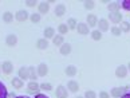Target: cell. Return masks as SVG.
Here are the masks:
<instances>
[{"label": "cell", "instance_id": "cell-5", "mask_svg": "<svg viewBox=\"0 0 130 98\" xmlns=\"http://www.w3.org/2000/svg\"><path fill=\"white\" fill-rule=\"evenodd\" d=\"M109 19H110L113 23H122V15L119 13V11H118V12H111V13L109 15Z\"/></svg>", "mask_w": 130, "mask_h": 98}, {"label": "cell", "instance_id": "cell-3", "mask_svg": "<svg viewBox=\"0 0 130 98\" xmlns=\"http://www.w3.org/2000/svg\"><path fill=\"white\" fill-rule=\"evenodd\" d=\"M76 31H78L79 34H82V35H86V34H89V26L87 23H78L76 24Z\"/></svg>", "mask_w": 130, "mask_h": 98}, {"label": "cell", "instance_id": "cell-43", "mask_svg": "<svg viewBox=\"0 0 130 98\" xmlns=\"http://www.w3.org/2000/svg\"><path fill=\"white\" fill-rule=\"evenodd\" d=\"M76 98H85V97H76Z\"/></svg>", "mask_w": 130, "mask_h": 98}, {"label": "cell", "instance_id": "cell-25", "mask_svg": "<svg viewBox=\"0 0 130 98\" xmlns=\"http://www.w3.org/2000/svg\"><path fill=\"white\" fill-rule=\"evenodd\" d=\"M12 86L15 87V89H20V87L23 86V81L20 79V78H13L12 79Z\"/></svg>", "mask_w": 130, "mask_h": 98}, {"label": "cell", "instance_id": "cell-17", "mask_svg": "<svg viewBox=\"0 0 130 98\" xmlns=\"http://www.w3.org/2000/svg\"><path fill=\"white\" fill-rule=\"evenodd\" d=\"M39 85H38V83L35 82V81H31V83H28V91L30 93H38V90H39Z\"/></svg>", "mask_w": 130, "mask_h": 98}, {"label": "cell", "instance_id": "cell-35", "mask_svg": "<svg viewBox=\"0 0 130 98\" xmlns=\"http://www.w3.org/2000/svg\"><path fill=\"white\" fill-rule=\"evenodd\" d=\"M111 32H113V35H115V36H119V35L122 34L121 28H118V27H113V28H111Z\"/></svg>", "mask_w": 130, "mask_h": 98}, {"label": "cell", "instance_id": "cell-39", "mask_svg": "<svg viewBox=\"0 0 130 98\" xmlns=\"http://www.w3.org/2000/svg\"><path fill=\"white\" fill-rule=\"evenodd\" d=\"M35 98H48L47 95H44V94H36V97Z\"/></svg>", "mask_w": 130, "mask_h": 98}, {"label": "cell", "instance_id": "cell-23", "mask_svg": "<svg viewBox=\"0 0 130 98\" xmlns=\"http://www.w3.org/2000/svg\"><path fill=\"white\" fill-rule=\"evenodd\" d=\"M3 20L6 22V23H11V22L13 20L12 12H4V13H3Z\"/></svg>", "mask_w": 130, "mask_h": 98}, {"label": "cell", "instance_id": "cell-15", "mask_svg": "<svg viewBox=\"0 0 130 98\" xmlns=\"http://www.w3.org/2000/svg\"><path fill=\"white\" fill-rule=\"evenodd\" d=\"M48 9H50V7H48V3H47V2L39 3V13H47V12H48Z\"/></svg>", "mask_w": 130, "mask_h": 98}, {"label": "cell", "instance_id": "cell-14", "mask_svg": "<svg viewBox=\"0 0 130 98\" xmlns=\"http://www.w3.org/2000/svg\"><path fill=\"white\" fill-rule=\"evenodd\" d=\"M67 87H69V90L73 91V93H76V91L79 90V85L75 81H70L69 83H67Z\"/></svg>", "mask_w": 130, "mask_h": 98}, {"label": "cell", "instance_id": "cell-34", "mask_svg": "<svg viewBox=\"0 0 130 98\" xmlns=\"http://www.w3.org/2000/svg\"><path fill=\"white\" fill-rule=\"evenodd\" d=\"M95 97H97V94L93 90H87L85 93V98H95Z\"/></svg>", "mask_w": 130, "mask_h": 98}, {"label": "cell", "instance_id": "cell-12", "mask_svg": "<svg viewBox=\"0 0 130 98\" xmlns=\"http://www.w3.org/2000/svg\"><path fill=\"white\" fill-rule=\"evenodd\" d=\"M97 23H98L97 16L93 15V13H90V15L87 16V26H90V27H95V26H97Z\"/></svg>", "mask_w": 130, "mask_h": 98}, {"label": "cell", "instance_id": "cell-42", "mask_svg": "<svg viewBox=\"0 0 130 98\" xmlns=\"http://www.w3.org/2000/svg\"><path fill=\"white\" fill-rule=\"evenodd\" d=\"M127 68H129V70H130V63H129V66H127Z\"/></svg>", "mask_w": 130, "mask_h": 98}, {"label": "cell", "instance_id": "cell-9", "mask_svg": "<svg viewBox=\"0 0 130 98\" xmlns=\"http://www.w3.org/2000/svg\"><path fill=\"white\" fill-rule=\"evenodd\" d=\"M123 93H125L123 87H114V89L110 91V94H111L113 97H115V98H118V97H122Z\"/></svg>", "mask_w": 130, "mask_h": 98}, {"label": "cell", "instance_id": "cell-1", "mask_svg": "<svg viewBox=\"0 0 130 98\" xmlns=\"http://www.w3.org/2000/svg\"><path fill=\"white\" fill-rule=\"evenodd\" d=\"M55 95L58 97V98H67V90H66V87L64 86H58L56 87V90H55Z\"/></svg>", "mask_w": 130, "mask_h": 98}, {"label": "cell", "instance_id": "cell-6", "mask_svg": "<svg viewBox=\"0 0 130 98\" xmlns=\"http://www.w3.org/2000/svg\"><path fill=\"white\" fill-rule=\"evenodd\" d=\"M12 68H13V66H12V63H11V62H8V61L3 62L2 70H3L4 74H11V73H12Z\"/></svg>", "mask_w": 130, "mask_h": 98}, {"label": "cell", "instance_id": "cell-33", "mask_svg": "<svg viewBox=\"0 0 130 98\" xmlns=\"http://www.w3.org/2000/svg\"><path fill=\"white\" fill-rule=\"evenodd\" d=\"M40 89L42 90H46V91H50V90H52V86H51V83H42Z\"/></svg>", "mask_w": 130, "mask_h": 98}, {"label": "cell", "instance_id": "cell-22", "mask_svg": "<svg viewBox=\"0 0 130 98\" xmlns=\"http://www.w3.org/2000/svg\"><path fill=\"white\" fill-rule=\"evenodd\" d=\"M54 35H55V30H54V28L48 27V28H46V30H44V38L46 39L54 38Z\"/></svg>", "mask_w": 130, "mask_h": 98}, {"label": "cell", "instance_id": "cell-30", "mask_svg": "<svg viewBox=\"0 0 130 98\" xmlns=\"http://www.w3.org/2000/svg\"><path fill=\"white\" fill-rule=\"evenodd\" d=\"M31 22L32 23H39L40 22V13H32L31 15Z\"/></svg>", "mask_w": 130, "mask_h": 98}, {"label": "cell", "instance_id": "cell-38", "mask_svg": "<svg viewBox=\"0 0 130 98\" xmlns=\"http://www.w3.org/2000/svg\"><path fill=\"white\" fill-rule=\"evenodd\" d=\"M99 98H109V93L101 91V93H99Z\"/></svg>", "mask_w": 130, "mask_h": 98}, {"label": "cell", "instance_id": "cell-19", "mask_svg": "<svg viewBox=\"0 0 130 98\" xmlns=\"http://www.w3.org/2000/svg\"><path fill=\"white\" fill-rule=\"evenodd\" d=\"M28 77H30L31 81H35L36 78H38V71H36V68L28 67Z\"/></svg>", "mask_w": 130, "mask_h": 98}, {"label": "cell", "instance_id": "cell-37", "mask_svg": "<svg viewBox=\"0 0 130 98\" xmlns=\"http://www.w3.org/2000/svg\"><path fill=\"white\" fill-rule=\"evenodd\" d=\"M26 4H27L28 7H35L36 6V2H35V0H28V2H26Z\"/></svg>", "mask_w": 130, "mask_h": 98}, {"label": "cell", "instance_id": "cell-11", "mask_svg": "<svg viewBox=\"0 0 130 98\" xmlns=\"http://www.w3.org/2000/svg\"><path fill=\"white\" fill-rule=\"evenodd\" d=\"M71 52V46L69 43H63V45L60 46V54L62 55H69Z\"/></svg>", "mask_w": 130, "mask_h": 98}, {"label": "cell", "instance_id": "cell-36", "mask_svg": "<svg viewBox=\"0 0 130 98\" xmlns=\"http://www.w3.org/2000/svg\"><path fill=\"white\" fill-rule=\"evenodd\" d=\"M94 6H95L94 2H90V0H89V2H85V7L87 8V9H93Z\"/></svg>", "mask_w": 130, "mask_h": 98}, {"label": "cell", "instance_id": "cell-13", "mask_svg": "<svg viewBox=\"0 0 130 98\" xmlns=\"http://www.w3.org/2000/svg\"><path fill=\"white\" fill-rule=\"evenodd\" d=\"M19 78L23 81V79H28V67H22L20 70H19Z\"/></svg>", "mask_w": 130, "mask_h": 98}, {"label": "cell", "instance_id": "cell-4", "mask_svg": "<svg viewBox=\"0 0 130 98\" xmlns=\"http://www.w3.org/2000/svg\"><path fill=\"white\" fill-rule=\"evenodd\" d=\"M27 18H28V12L24 11V9L18 11L16 15H15V19H16L18 22H24V20H27Z\"/></svg>", "mask_w": 130, "mask_h": 98}, {"label": "cell", "instance_id": "cell-27", "mask_svg": "<svg viewBox=\"0 0 130 98\" xmlns=\"http://www.w3.org/2000/svg\"><path fill=\"white\" fill-rule=\"evenodd\" d=\"M54 45L55 46H62V45H63V36H62V35L54 36Z\"/></svg>", "mask_w": 130, "mask_h": 98}, {"label": "cell", "instance_id": "cell-32", "mask_svg": "<svg viewBox=\"0 0 130 98\" xmlns=\"http://www.w3.org/2000/svg\"><path fill=\"white\" fill-rule=\"evenodd\" d=\"M121 7L123 9H126V11H130V0H123L121 3Z\"/></svg>", "mask_w": 130, "mask_h": 98}, {"label": "cell", "instance_id": "cell-7", "mask_svg": "<svg viewBox=\"0 0 130 98\" xmlns=\"http://www.w3.org/2000/svg\"><path fill=\"white\" fill-rule=\"evenodd\" d=\"M98 30L102 32V31H109V22L106 19H101L98 20Z\"/></svg>", "mask_w": 130, "mask_h": 98}, {"label": "cell", "instance_id": "cell-18", "mask_svg": "<svg viewBox=\"0 0 130 98\" xmlns=\"http://www.w3.org/2000/svg\"><path fill=\"white\" fill-rule=\"evenodd\" d=\"M47 46H48V42H47L46 39H39V40L36 42V47L39 48V50H44V48H47Z\"/></svg>", "mask_w": 130, "mask_h": 98}, {"label": "cell", "instance_id": "cell-20", "mask_svg": "<svg viewBox=\"0 0 130 98\" xmlns=\"http://www.w3.org/2000/svg\"><path fill=\"white\" fill-rule=\"evenodd\" d=\"M75 74H76V67L75 66H67L66 67V75L74 77Z\"/></svg>", "mask_w": 130, "mask_h": 98}, {"label": "cell", "instance_id": "cell-21", "mask_svg": "<svg viewBox=\"0 0 130 98\" xmlns=\"http://www.w3.org/2000/svg\"><path fill=\"white\" fill-rule=\"evenodd\" d=\"M0 98H8V93H7V89L4 86V83L0 81Z\"/></svg>", "mask_w": 130, "mask_h": 98}, {"label": "cell", "instance_id": "cell-40", "mask_svg": "<svg viewBox=\"0 0 130 98\" xmlns=\"http://www.w3.org/2000/svg\"><path fill=\"white\" fill-rule=\"evenodd\" d=\"M15 98H30V97H27V95H19V97H15Z\"/></svg>", "mask_w": 130, "mask_h": 98}, {"label": "cell", "instance_id": "cell-41", "mask_svg": "<svg viewBox=\"0 0 130 98\" xmlns=\"http://www.w3.org/2000/svg\"><path fill=\"white\" fill-rule=\"evenodd\" d=\"M122 98H130V94H123Z\"/></svg>", "mask_w": 130, "mask_h": 98}, {"label": "cell", "instance_id": "cell-29", "mask_svg": "<svg viewBox=\"0 0 130 98\" xmlns=\"http://www.w3.org/2000/svg\"><path fill=\"white\" fill-rule=\"evenodd\" d=\"M58 31H59L60 35H63L69 31V27H67V24H59V27H58Z\"/></svg>", "mask_w": 130, "mask_h": 98}, {"label": "cell", "instance_id": "cell-10", "mask_svg": "<svg viewBox=\"0 0 130 98\" xmlns=\"http://www.w3.org/2000/svg\"><path fill=\"white\" fill-rule=\"evenodd\" d=\"M16 42H18V38H16V35H13V34H9V35L7 36V39H6L7 46H15Z\"/></svg>", "mask_w": 130, "mask_h": 98}, {"label": "cell", "instance_id": "cell-31", "mask_svg": "<svg viewBox=\"0 0 130 98\" xmlns=\"http://www.w3.org/2000/svg\"><path fill=\"white\" fill-rule=\"evenodd\" d=\"M67 27L71 28V30H74L76 28V20L75 19H69V23H67Z\"/></svg>", "mask_w": 130, "mask_h": 98}, {"label": "cell", "instance_id": "cell-2", "mask_svg": "<svg viewBox=\"0 0 130 98\" xmlns=\"http://www.w3.org/2000/svg\"><path fill=\"white\" fill-rule=\"evenodd\" d=\"M115 75H117L118 78H125L127 75V67L123 66V65L117 67V70H115Z\"/></svg>", "mask_w": 130, "mask_h": 98}, {"label": "cell", "instance_id": "cell-24", "mask_svg": "<svg viewBox=\"0 0 130 98\" xmlns=\"http://www.w3.org/2000/svg\"><path fill=\"white\" fill-rule=\"evenodd\" d=\"M109 9H110L111 12H118V9H119V3H118V2L109 3Z\"/></svg>", "mask_w": 130, "mask_h": 98}, {"label": "cell", "instance_id": "cell-8", "mask_svg": "<svg viewBox=\"0 0 130 98\" xmlns=\"http://www.w3.org/2000/svg\"><path fill=\"white\" fill-rule=\"evenodd\" d=\"M36 71H38V75L44 77V75L47 74V73H48V67H47V65H44V63H40V65L38 66Z\"/></svg>", "mask_w": 130, "mask_h": 98}, {"label": "cell", "instance_id": "cell-28", "mask_svg": "<svg viewBox=\"0 0 130 98\" xmlns=\"http://www.w3.org/2000/svg\"><path fill=\"white\" fill-rule=\"evenodd\" d=\"M119 28H121V31H123V32H129L130 31V23L129 22H122Z\"/></svg>", "mask_w": 130, "mask_h": 98}, {"label": "cell", "instance_id": "cell-26", "mask_svg": "<svg viewBox=\"0 0 130 98\" xmlns=\"http://www.w3.org/2000/svg\"><path fill=\"white\" fill-rule=\"evenodd\" d=\"M91 36H93L94 40H101V38H102V32H101L99 30H94L93 32H91Z\"/></svg>", "mask_w": 130, "mask_h": 98}, {"label": "cell", "instance_id": "cell-16", "mask_svg": "<svg viewBox=\"0 0 130 98\" xmlns=\"http://www.w3.org/2000/svg\"><path fill=\"white\" fill-rule=\"evenodd\" d=\"M64 13H66V7L63 4H59V6L55 8V15L56 16H63Z\"/></svg>", "mask_w": 130, "mask_h": 98}]
</instances>
